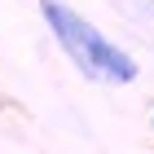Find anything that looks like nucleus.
<instances>
[{
	"label": "nucleus",
	"instance_id": "f257e3e1",
	"mask_svg": "<svg viewBox=\"0 0 154 154\" xmlns=\"http://www.w3.org/2000/svg\"><path fill=\"white\" fill-rule=\"evenodd\" d=\"M40 9H44L48 31L62 40V48L71 53V62L88 75V79H106V84H132L137 79V62H132L119 44H110L97 26H88L79 13H71L66 5H57V0H40Z\"/></svg>",
	"mask_w": 154,
	"mask_h": 154
}]
</instances>
